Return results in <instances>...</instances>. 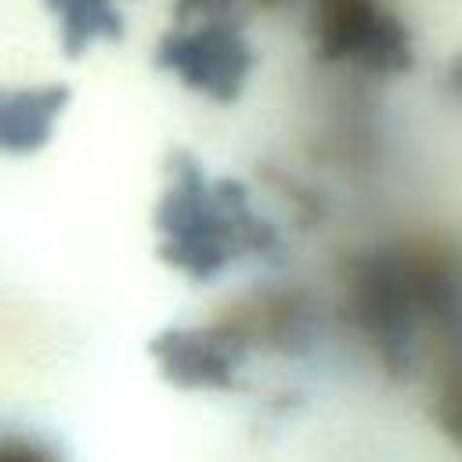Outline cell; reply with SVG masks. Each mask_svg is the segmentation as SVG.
<instances>
[{
    "label": "cell",
    "instance_id": "3",
    "mask_svg": "<svg viewBox=\"0 0 462 462\" xmlns=\"http://www.w3.org/2000/svg\"><path fill=\"white\" fill-rule=\"evenodd\" d=\"M155 65L173 72L191 90L231 101L253 69V47L231 18L209 14L206 22L162 32L155 43Z\"/></svg>",
    "mask_w": 462,
    "mask_h": 462
},
{
    "label": "cell",
    "instance_id": "1",
    "mask_svg": "<svg viewBox=\"0 0 462 462\" xmlns=\"http://www.w3.org/2000/svg\"><path fill=\"white\" fill-rule=\"evenodd\" d=\"M155 227L162 260L199 282L217 278L242 256H282L278 231L253 209L245 188L227 177H209L188 152L170 155Z\"/></svg>",
    "mask_w": 462,
    "mask_h": 462
},
{
    "label": "cell",
    "instance_id": "2",
    "mask_svg": "<svg viewBox=\"0 0 462 462\" xmlns=\"http://www.w3.org/2000/svg\"><path fill=\"white\" fill-rule=\"evenodd\" d=\"M310 40L321 61L365 72H404L415 61L408 25L379 0H310Z\"/></svg>",
    "mask_w": 462,
    "mask_h": 462
},
{
    "label": "cell",
    "instance_id": "6",
    "mask_svg": "<svg viewBox=\"0 0 462 462\" xmlns=\"http://www.w3.org/2000/svg\"><path fill=\"white\" fill-rule=\"evenodd\" d=\"M61 25V47L79 54L97 36H123V18L112 0H47Z\"/></svg>",
    "mask_w": 462,
    "mask_h": 462
},
{
    "label": "cell",
    "instance_id": "5",
    "mask_svg": "<svg viewBox=\"0 0 462 462\" xmlns=\"http://www.w3.org/2000/svg\"><path fill=\"white\" fill-rule=\"evenodd\" d=\"M69 87L47 83V87H25V90H4L0 97V141L7 152H32L51 137L54 116L65 105Z\"/></svg>",
    "mask_w": 462,
    "mask_h": 462
},
{
    "label": "cell",
    "instance_id": "8",
    "mask_svg": "<svg viewBox=\"0 0 462 462\" xmlns=\"http://www.w3.org/2000/svg\"><path fill=\"white\" fill-rule=\"evenodd\" d=\"M448 90L462 101V54L451 61V69H448Z\"/></svg>",
    "mask_w": 462,
    "mask_h": 462
},
{
    "label": "cell",
    "instance_id": "4",
    "mask_svg": "<svg viewBox=\"0 0 462 462\" xmlns=\"http://www.w3.org/2000/svg\"><path fill=\"white\" fill-rule=\"evenodd\" d=\"M249 346L253 343L238 321L206 328H166L152 339V354L162 372L184 386H238Z\"/></svg>",
    "mask_w": 462,
    "mask_h": 462
},
{
    "label": "cell",
    "instance_id": "7",
    "mask_svg": "<svg viewBox=\"0 0 462 462\" xmlns=\"http://www.w3.org/2000/svg\"><path fill=\"white\" fill-rule=\"evenodd\" d=\"M238 4H260V0H177V14H191V11H202V14H227L231 7ZM263 4H274V0H263Z\"/></svg>",
    "mask_w": 462,
    "mask_h": 462
}]
</instances>
